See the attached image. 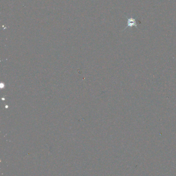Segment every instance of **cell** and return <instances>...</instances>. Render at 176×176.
I'll use <instances>...</instances> for the list:
<instances>
[{
	"label": "cell",
	"instance_id": "cell-1",
	"mask_svg": "<svg viewBox=\"0 0 176 176\" xmlns=\"http://www.w3.org/2000/svg\"><path fill=\"white\" fill-rule=\"evenodd\" d=\"M127 18V26L125 27L124 30L126 29L128 27H135L136 29H138V27H137V23L136 21V18L133 17H131V18Z\"/></svg>",
	"mask_w": 176,
	"mask_h": 176
}]
</instances>
